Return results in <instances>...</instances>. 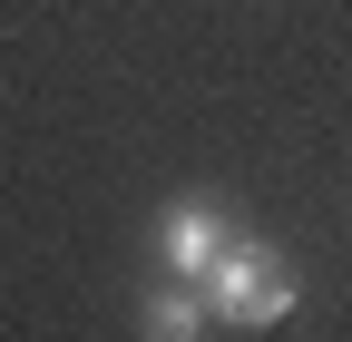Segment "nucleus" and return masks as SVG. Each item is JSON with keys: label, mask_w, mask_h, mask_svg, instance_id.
<instances>
[{"label": "nucleus", "mask_w": 352, "mask_h": 342, "mask_svg": "<svg viewBox=\"0 0 352 342\" xmlns=\"http://www.w3.org/2000/svg\"><path fill=\"white\" fill-rule=\"evenodd\" d=\"M206 332H215L206 284H186V274H166L147 304H138V342H206Z\"/></svg>", "instance_id": "7ed1b4c3"}, {"label": "nucleus", "mask_w": 352, "mask_h": 342, "mask_svg": "<svg viewBox=\"0 0 352 342\" xmlns=\"http://www.w3.org/2000/svg\"><path fill=\"white\" fill-rule=\"evenodd\" d=\"M226 244H235V225H226L215 196H176L166 216H157V254H166V274H186V284H206V264Z\"/></svg>", "instance_id": "f03ea898"}, {"label": "nucleus", "mask_w": 352, "mask_h": 342, "mask_svg": "<svg viewBox=\"0 0 352 342\" xmlns=\"http://www.w3.org/2000/svg\"><path fill=\"white\" fill-rule=\"evenodd\" d=\"M294 304H303V293H294V264H284V244H264V235H235V244L206 264V313H215V323L264 332V323H284Z\"/></svg>", "instance_id": "f257e3e1"}]
</instances>
